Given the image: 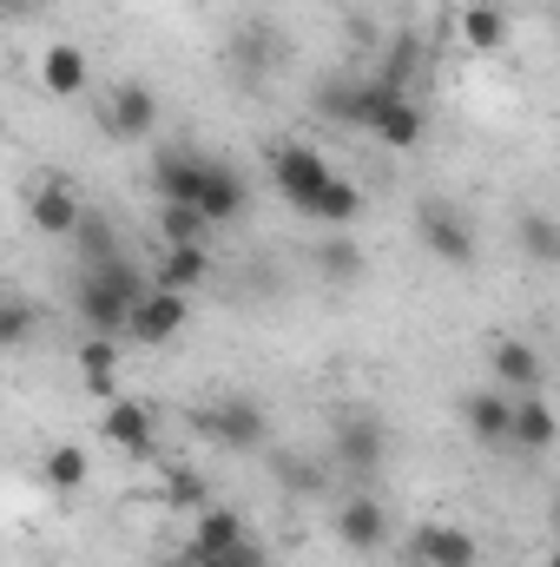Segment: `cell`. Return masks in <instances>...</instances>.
<instances>
[{"label":"cell","mask_w":560,"mask_h":567,"mask_svg":"<svg viewBox=\"0 0 560 567\" xmlns=\"http://www.w3.org/2000/svg\"><path fill=\"white\" fill-rule=\"evenodd\" d=\"M205 152H185V145H165L158 158H152V198L158 205H198V192H205Z\"/></svg>","instance_id":"ba28073f"},{"label":"cell","mask_w":560,"mask_h":567,"mask_svg":"<svg viewBox=\"0 0 560 567\" xmlns=\"http://www.w3.org/2000/svg\"><path fill=\"white\" fill-rule=\"evenodd\" d=\"M205 231H218L198 205H158V238L165 245H205Z\"/></svg>","instance_id":"4316f807"},{"label":"cell","mask_w":560,"mask_h":567,"mask_svg":"<svg viewBox=\"0 0 560 567\" xmlns=\"http://www.w3.org/2000/svg\"><path fill=\"white\" fill-rule=\"evenodd\" d=\"M462 423H468V435L481 449H508V435H515V396L508 390H468L462 396Z\"/></svg>","instance_id":"7c38bea8"},{"label":"cell","mask_w":560,"mask_h":567,"mask_svg":"<svg viewBox=\"0 0 560 567\" xmlns=\"http://www.w3.org/2000/svg\"><path fill=\"white\" fill-rule=\"evenodd\" d=\"M33 225H40V231H53V238H73V231L86 225V212H80V198H73V185H66L60 172L33 192Z\"/></svg>","instance_id":"2e32d148"},{"label":"cell","mask_w":560,"mask_h":567,"mask_svg":"<svg viewBox=\"0 0 560 567\" xmlns=\"http://www.w3.org/2000/svg\"><path fill=\"white\" fill-rule=\"evenodd\" d=\"M100 442H113L126 455H145L152 449V410L145 403H106L100 410Z\"/></svg>","instance_id":"ac0fdd59"},{"label":"cell","mask_w":560,"mask_h":567,"mask_svg":"<svg viewBox=\"0 0 560 567\" xmlns=\"http://www.w3.org/2000/svg\"><path fill=\"white\" fill-rule=\"evenodd\" d=\"M278 475H283L290 495H323V468L303 462V455H278Z\"/></svg>","instance_id":"4dcf8cb0"},{"label":"cell","mask_w":560,"mask_h":567,"mask_svg":"<svg viewBox=\"0 0 560 567\" xmlns=\"http://www.w3.org/2000/svg\"><path fill=\"white\" fill-rule=\"evenodd\" d=\"M515 251H521L528 265H548V271H554L560 265V218H548V212H521V218H515Z\"/></svg>","instance_id":"ffe728a7"},{"label":"cell","mask_w":560,"mask_h":567,"mask_svg":"<svg viewBox=\"0 0 560 567\" xmlns=\"http://www.w3.org/2000/svg\"><path fill=\"white\" fill-rule=\"evenodd\" d=\"M33 323H40V310H33L20 290H7V297H0V343H7V350H27V343H33Z\"/></svg>","instance_id":"f1b7e54d"},{"label":"cell","mask_w":560,"mask_h":567,"mask_svg":"<svg viewBox=\"0 0 560 567\" xmlns=\"http://www.w3.org/2000/svg\"><path fill=\"white\" fill-rule=\"evenodd\" d=\"M165 502H172V508H205V482H198L191 468H172V475H165Z\"/></svg>","instance_id":"1f68e13d"},{"label":"cell","mask_w":560,"mask_h":567,"mask_svg":"<svg viewBox=\"0 0 560 567\" xmlns=\"http://www.w3.org/2000/svg\"><path fill=\"white\" fill-rule=\"evenodd\" d=\"M501 40H508V13L495 0H468L462 7V47L468 53H495Z\"/></svg>","instance_id":"7402d4cb"},{"label":"cell","mask_w":560,"mask_h":567,"mask_svg":"<svg viewBox=\"0 0 560 567\" xmlns=\"http://www.w3.org/2000/svg\"><path fill=\"white\" fill-rule=\"evenodd\" d=\"M185 330V290H145L139 297V310H133V323H126V337L133 343H172Z\"/></svg>","instance_id":"5bb4252c"},{"label":"cell","mask_w":560,"mask_h":567,"mask_svg":"<svg viewBox=\"0 0 560 567\" xmlns=\"http://www.w3.org/2000/svg\"><path fill=\"white\" fill-rule=\"evenodd\" d=\"M198 435L231 449V455H258V449H271V410L245 390H225L198 410Z\"/></svg>","instance_id":"7a4b0ae2"},{"label":"cell","mask_w":560,"mask_h":567,"mask_svg":"<svg viewBox=\"0 0 560 567\" xmlns=\"http://www.w3.org/2000/svg\"><path fill=\"white\" fill-rule=\"evenodd\" d=\"M80 377H86L93 396H106L113 377H120V337H86L80 343Z\"/></svg>","instance_id":"484cf974"},{"label":"cell","mask_w":560,"mask_h":567,"mask_svg":"<svg viewBox=\"0 0 560 567\" xmlns=\"http://www.w3.org/2000/svg\"><path fill=\"white\" fill-rule=\"evenodd\" d=\"M245 205H251V185L238 178V165L211 158V165H205V192H198V212H205L211 225H231V218H245Z\"/></svg>","instance_id":"9a60e30c"},{"label":"cell","mask_w":560,"mask_h":567,"mask_svg":"<svg viewBox=\"0 0 560 567\" xmlns=\"http://www.w3.org/2000/svg\"><path fill=\"white\" fill-rule=\"evenodd\" d=\"M46 482H53L60 495L86 488V449H80V442H53V455H46Z\"/></svg>","instance_id":"f546056e"},{"label":"cell","mask_w":560,"mask_h":567,"mask_svg":"<svg viewBox=\"0 0 560 567\" xmlns=\"http://www.w3.org/2000/svg\"><path fill=\"white\" fill-rule=\"evenodd\" d=\"M416 245L435 258V265H448V271H468V265L481 258L475 218H468L462 205H448V198H422L416 205Z\"/></svg>","instance_id":"3957f363"},{"label":"cell","mask_w":560,"mask_h":567,"mask_svg":"<svg viewBox=\"0 0 560 567\" xmlns=\"http://www.w3.org/2000/svg\"><path fill=\"white\" fill-rule=\"evenodd\" d=\"M336 542H343L350 555H376V548L390 542V515H383V502H376L370 488L343 495V508H336Z\"/></svg>","instance_id":"9c48e42d"},{"label":"cell","mask_w":560,"mask_h":567,"mask_svg":"<svg viewBox=\"0 0 560 567\" xmlns=\"http://www.w3.org/2000/svg\"><path fill=\"white\" fill-rule=\"evenodd\" d=\"M409 555H416L422 567H475L481 561L475 535L455 528V522H422L416 535H409Z\"/></svg>","instance_id":"4fadbf2b"},{"label":"cell","mask_w":560,"mask_h":567,"mask_svg":"<svg viewBox=\"0 0 560 567\" xmlns=\"http://www.w3.org/2000/svg\"><path fill=\"white\" fill-rule=\"evenodd\" d=\"M554 535H560V495H554Z\"/></svg>","instance_id":"d6a6232c"},{"label":"cell","mask_w":560,"mask_h":567,"mask_svg":"<svg viewBox=\"0 0 560 567\" xmlns=\"http://www.w3.org/2000/svg\"><path fill=\"white\" fill-rule=\"evenodd\" d=\"M317 271L330 284H356L363 278V251H356V238L350 231H323L317 238Z\"/></svg>","instance_id":"603a6c76"},{"label":"cell","mask_w":560,"mask_h":567,"mask_svg":"<svg viewBox=\"0 0 560 567\" xmlns=\"http://www.w3.org/2000/svg\"><path fill=\"white\" fill-rule=\"evenodd\" d=\"M554 442H560V416L548 410V396H515V435H508V449L548 455Z\"/></svg>","instance_id":"e0dca14e"},{"label":"cell","mask_w":560,"mask_h":567,"mask_svg":"<svg viewBox=\"0 0 560 567\" xmlns=\"http://www.w3.org/2000/svg\"><path fill=\"white\" fill-rule=\"evenodd\" d=\"M356 212H363V192H356V185H350V178H330V185H323V192H317V205H310V212H303V218H317V225H323V231H343V225H350V218H356Z\"/></svg>","instance_id":"d4e9b609"},{"label":"cell","mask_w":560,"mask_h":567,"mask_svg":"<svg viewBox=\"0 0 560 567\" xmlns=\"http://www.w3.org/2000/svg\"><path fill=\"white\" fill-rule=\"evenodd\" d=\"M205 278H211V251L205 245H165V258L152 271L158 290H191V284H205Z\"/></svg>","instance_id":"44dd1931"},{"label":"cell","mask_w":560,"mask_h":567,"mask_svg":"<svg viewBox=\"0 0 560 567\" xmlns=\"http://www.w3.org/2000/svg\"><path fill=\"white\" fill-rule=\"evenodd\" d=\"M330 178H336V165H330L317 145H278V152H271V185H278L297 212H310Z\"/></svg>","instance_id":"5b68a950"},{"label":"cell","mask_w":560,"mask_h":567,"mask_svg":"<svg viewBox=\"0 0 560 567\" xmlns=\"http://www.w3.org/2000/svg\"><path fill=\"white\" fill-rule=\"evenodd\" d=\"M152 126H158V93L139 86V80H120V86L100 100V133H106V140L126 145V140H145Z\"/></svg>","instance_id":"52a82bcc"},{"label":"cell","mask_w":560,"mask_h":567,"mask_svg":"<svg viewBox=\"0 0 560 567\" xmlns=\"http://www.w3.org/2000/svg\"><path fill=\"white\" fill-rule=\"evenodd\" d=\"M363 133H370L376 145H390V152H416L422 133H428V113H422V100H409L396 80L370 73V113H363Z\"/></svg>","instance_id":"277c9868"},{"label":"cell","mask_w":560,"mask_h":567,"mask_svg":"<svg viewBox=\"0 0 560 567\" xmlns=\"http://www.w3.org/2000/svg\"><path fill=\"white\" fill-rule=\"evenodd\" d=\"M40 86H46V93H60V100H66V93H80V86H86V53H80V47H66V40H60V47H46V60H40Z\"/></svg>","instance_id":"cb8c5ba5"},{"label":"cell","mask_w":560,"mask_h":567,"mask_svg":"<svg viewBox=\"0 0 560 567\" xmlns=\"http://www.w3.org/2000/svg\"><path fill=\"white\" fill-rule=\"evenodd\" d=\"M310 106H317V120L363 133V113H370V73H330V80L310 93Z\"/></svg>","instance_id":"30bf717a"},{"label":"cell","mask_w":560,"mask_h":567,"mask_svg":"<svg viewBox=\"0 0 560 567\" xmlns=\"http://www.w3.org/2000/svg\"><path fill=\"white\" fill-rule=\"evenodd\" d=\"M145 290H152V278H145L133 258H113V265L80 271V284H73V310H80L86 337H126V323H133V310H139Z\"/></svg>","instance_id":"6da1fadb"},{"label":"cell","mask_w":560,"mask_h":567,"mask_svg":"<svg viewBox=\"0 0 560 567\" xmlns=\"http://www.w3.org/2000/svg\"><path fill=\"white\" fill-rule=\"evenodd\" d=\"M330 455H336L356 482H370V475L383 468V455H390V435H383V423H376L370 410H350L343 423L330 429Z\"/></svg>","instance_id":"8992f818"},{"label":"cell","mask_w":560,"mask_h":567,"mask_svg":"<svg viewBox=\"0 0 560 567\" xmlns=\"http://www.w3.org/2000/svg\"><path fill=\"white\" fill-rule=\"evenodd\" d=\"M73 245H80V271H93V265H113V258H126L106 218H86V225L73 231Z\"/></svg>","instance_id":"83f0119b"},{"label":"cell","mask_w":560,"mask_h":567,"mask_svg":"<svg viewBox=\"0 0 560 567\" xmlns=\"http://www.w3.org/2000/svg\"><path fill=\"white\" fill-rule=\"evenodd\" d=\"M251 542V528L231 515V508H198V528H191V548L185 555H231V548H245Z\"/></svg>","instance_id":"d6986e66"},{"label":"cell","mask_w":560,"mask_h":567,"mask_svg":"<svg viewBox=\"0 0 560 567\" xmlns=\"http://www.w3.org/2000/svg\"><path fill=\"white\" fill-rule=\"evenodd\" d=\"M7 7H13V13H20V7H27V0H7Z\"/></svg>","instance_id":"836d02e7"},{"label":"cell","mask_w":560,"mask_h":567,"mask_svg":"<svg viewBox=\"0 0 560 567\" xmlns=\"http://www.w3.org/2000/svg\"><path fill=\"white\" fill-rule=\"evenodd\" d=\"M495 383L508 390V396H541V383H548V363H541V350L528 343V337H495Z\"/></svg>","instance_id":"8fae6325"}]
</instances>
